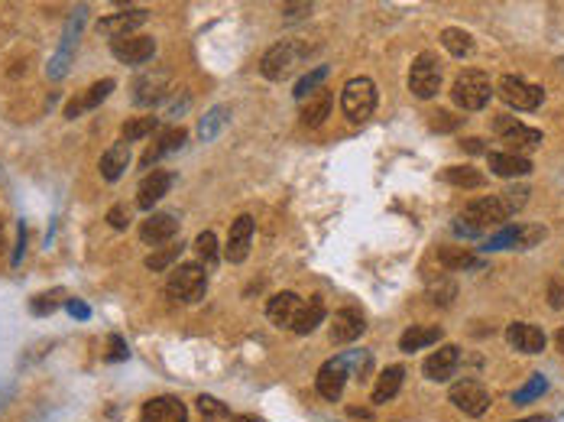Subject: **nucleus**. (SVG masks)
Segmentation results:
<instances>
[{
    "label": "nucleus",
    "mask_w": 564,
    "mask_h": 422,
    "mask_svg": "<svg viewBox=\"0 0 564 422\" xmlns=\"http://www.w3.org/2000/svg\"><path fill=\"white\" fill-rule=\"evenodd\" d=\"M509 218L512 215L506 211V205L500 202V195H493V198L486 195V198H477V202H470L467 208H464V215H460V221L454 224V231L474 238L480 231L500 228V224H506Z\"/></svg>",
    "instance_id": "1"
},
{
    "label": "nucleus",
    "mask_w": 564,
    "mask_h": 422,
    "mask_svg": "<svg viewBox=\"0 0 564 422\" xmlns=\"http://www.w3.org/2000/svg\"><path fill=\"white\" fill-rule=\"evenodd\" d=\"M305 55H308V49H305L302 43H296V39H286V43L269 46L266 53H263L260 72L266 75L269 81H282V79H289V75H292L299 65H302Z\"/></svg>",
    "instance_id": "2"
},
{
    "label": "nucleus",
    "mask_w": 564,
    "mask_h": 422,
    "mask_svg": "<svg viewBox=\"0 0 564 422\" xmlns=\"http://www.w3.org/2000/svg\"><path fill=\"white\" fill-rule=\"evenodd\" d=\"M451 95L464 111H480V107H486L490 97H493V81L480 69H464L458 79H454Z\"/></svg>",
    "instance_id": "3"
},
{
    "label": "nucleus",
    "mask_w": 564,
    "mask_h": 422,
    "mask_svg": "<svg viewBox=\"0 0 564 422\" xmlns=\"http://www.w3.org/2000/svg\"><path fill=\"white\" fill-rule=\"evenodd\" d=\"M165 290H169V296L179 302H198L201 296H205V290H208V273H205V266H198V264L175 266L169 283H165Z\"/></svg>",
    "instance_id": "4"
},
{
    "label": "nucleus",
    "mask_w": 564,
    "mask_h": 422,
    "mask_svg": "<svg viewBox=\"0 0 564 422\" xmlns=\"http://www.w3.org/2000/svg\"><path fill=\"white\" fill-rule=\"evenodd\" d=\"M341 107L354 123H364L376 107V85L370 79H350L341 91Z\"/></svg>",
    "instance_id": "5"
},
{
    "label": "nucleus",
    "mask_w": 564,
    "mask_h": 422,
    "mask_svg": "<svg viewBox=\"0 0 564 422\" xmlns=\"http://www.w3.org/2000/svg\"><path fill=\"white\" fill-rule=\"evenodd\" d=\"M408 89L412 95L428 101V97L438 95L442 89V62L434 59L432 53H422L416 62H412V72H408Z\"/></svg>",
    "instance_id": "6"
},
{
    "label": "nucleus",
    "mask_w": 564,
    "mask_h": 422,
    "mask_svg": "<svg viewBox=\"0 0 564 422\" xmlns=\"http://www.w3.org/2000/svg\"><path fill=\"white\" fill-rule=\"evenodd\" d=\"M500 97H503L506 105L516 107V111H535L542 101H545V91L532 85V81L519 79V75H503L500 85H496Z\"/></svg>",
    "instance_id": "7"
},
{
    "label": "nucleus",
    "mask_w": 564,
    "mask_h": 422,
    "mask_svg": "<svg viewBox=\"0 0 564 422\" xmlns=\"http://www.w3.org/2000/svg\"><path fill=\"white\" fill-rule=\"evenodd\" d=\"M493 127H496V133H500V140H503L516 156H522V153H535L538 147H542V133L526 127V123H519L516 117H496Z\"/></svg>",
    "instance_id": "8"
},
{
    "label": "nucleus",
    "mask_w": 564,
    "mask_h": 422,
    "mask_svg": "<svg viewBox=\"0 0 564 422\" xmlns=\"http://www.w3.org/2000/svg\"><path fill=\"white\" fill-rule=\"evenodd\" d=\"M111 53L117 55L123 65H143V62H149L153 53H156V39H153V36H143V33L121 36V39H114L111 43Z\"/></svg>",
    "instance_id": "9"
},
{
    "label": "nucleus",
    "mask_w": 564,
    "mask_h": 422,
    "mask_svg": "<svg viewBox=\"0 0 564 422\" xmlns=\"http://www.w3.org/2000/svg\"><path fill=\"white\" fill-rule=\"evenodd\" d=\"M451 403L458 406L460 413L484 416L486 406H490V393H486V387L477 384V380H460V384L451 387Z\"/></svg>",
    "instance_id": "10"
},
{
    "label": "nucleus",
    "mask_w": 564,
    "mask_h": 422,
    "mask_svg": "<svg viewBox=\"0 0 564 422\" xmlns=\"http://www.w3.org/2000/svg\"><path fill=\"white\" fill-rule=\"evenodd\" d=\"M179 234V215L175 211H153L147 221H143V228H139V238L143 244H165V241H173Z\"/></svg>",
    "instance_id": "11"
},
{
    "label": "nucleus",
    "mask_w": 564,
    "mask_h": 422,
    "mask_svg": "<svg viewBox=\"0 0 564 422\" xmlns=\"http://www.w3.org/2000/svg\"><path fill=\"white\" fill-rule=\"evenodd\" d=\"M165 91H169V72L165 69L147 72V75H139V79L133 81V101H137L139 107L159 105L165 97Z\"/></svg>",
    "instance_id": "12"
},
{
    "label": "nucleus",
    "mask_w": 564,
    "mask_h": 422,
    "mask_svg": "<svg viewBox=\"0 0 564 422\" xmlns=\"http://www.w3.org/2000/svg\"><path fill=\"white\" fill-rule=\"evenodd\" d=\"M302 308H305V302L299 300L296 292H279V296H273V300H269L266 316H269V322H273L276 328H296L299 316H302Z\"/></svg>",
    "instance_id": "13"
},
{
    "label": "nucleus",
    "mask_w": 564,
    "mask_h": 422,
    "mask_svg": "<svg viewBox=\"0 0 564 422\" xmlns=\"http://www.w3.org/2000/svg\"><path fill=\"white\" fill-rule=\"evenodd\" d=\"M366 322H364V312L360 308H341L334 312V322H331V342L334 344H350L357 342L360 334H364Z\"/></svg>",
    "instance_id": "14"
},
{
    "label": "nucleus",
    "mask_w": 564,
    "mask_h": 422,
    "mask_svg": "<svg viewBox=\"0 0 564 422\" xmlns=\"http://www.w3.org/2000/svg\"><path fill=\"white\" fill-rule=\"evenodd\" d=\"M250 244H253V218L250 215H240L231 224V234H227V247H224L227 260L231 264H243L247 254H250Z\"/></svg>",
    "instance_id": "15"
},
{
    "label": "nucleus",
    "mask_w": 564,
    "mask_h": 422,
    "mask_svg": "<svg viewBox=\"0 0 564 422\" xmlns=\"http://www.w3.org/2000/svg\"><path fill=\"white\" fill-rule=\"evenodd\" d=\"M545 238V228L538 224H526V228H503L500 234L490 238V244H484L486 250H506V247H535L538 241Z\"/></svg>",
    "instance_id": "16"
},
{
    "label": "nucleus",
    "mask_w": 564,
    "mask_h": 422,
    "mask_svg": "<svg viewBox=\"0 0 564 422\" xmlns=\"http://www.w3.org/2000/svg\"><path fill=\"white\" fill-rule=\"evenodd\" d=\"M81 23H85V7H79L75 13H72L69 27H65V39H62L59 53H55V59L49 62V75H53V79H62V75H65V69H69L72 46L79 43V30H81Z\"/></svg>",
    "instance_id": "17"
},
{
    "label": "nucleus",
    "mask_w": 564,
    "mask_h": 422,
    "mask_svg": "<svg viewBox=\"0 0 564 422\" xmlns=\"http://www.w3.org/2000/svg\"><path fill=\"white\" fill-rule=\"evenodd\" d=\"M189 413H185L182 400L175 396H156V400H147L143 403V422H185Z\"/></svg>",
    "instance_id": "18"
},
{
    "label": "nucleus",
    "mask_w": 564,
    "mask_h": 422,
    "mask_svg": "<svg viewBox=\"0 0 564 422\" xmlns=\"http://www.w3.org/2000/svg\"><path fill=\"white\" fill-rule=\"evenodd\" d=\"M344 384H348V367L341 364V358L322 364L318 377H315V387H318V393H322L324 400H338V396L344 393Z\"/></svg>",
    "instance_id": "19"
},
{
    "label": "nucleus",
    "mask_w": 564,
    "mask_h": 422,
    "mask_svg": "<svg viewBox=\"0 0 564 422\" xmlns=\"http://www.w3.org/2000/svg\"><path fill=\"white\" fill-rule=\"evenodd\" d=\"M458 364H460V351L454 348V344H444V348H438L434 354H428L425 358V377L428 380H451V374L458 370Z\"/></svg>",
    "instance_id": "20"
},
{
    "label": "nucleus",
    "mask_w": 564,
    "mask_h": 422,
    "mask_svg": "<svg viewBox=\"0 0 564 422\" xmlns=\"http://www.w3.org/2000/svg\"><path fill=\"white\" fill-rule=\"evenodd\" d=\"M173 189V173H165V169H153L143 182H139V192H137V205L139 208H153V205L163 198L165 192Z\"/></svg>",
    "instance_id": "21"
},
{
    "label": "nucleus",
    "mask_w": 564,
    "mask_h": 422,
    "mask_svg": "<svg viewBox=\"0 0 564 422\" xmlns=\"http://www.w3.org/2000/svg\"><path fill=\"white\" fill-rule=\"evenodd\" d=\"M506 342L522 354H538L545 348V332L535 325H526V322H516V325L506 328Z\"/></svg>",
    "instance_id": "22"
},
{
    "label": "nucleus",
    "mask_w": 564,
    "mask_h": 422,
    "mask_svg": "<svg viewBox=\"0 0 564 422\" xmlns=\"http://www.w3.org/2000/svg\"><path fill=\"white\" fill-rule=\"evenodd\" d=\"M182 147H185V131H182V127H169V131L159 133V140L153 143L147 153H143V169H153L159 159L165 156V153L182 150Z\"/></svg>",
    "instance_id": "23"
},
{
    "label": "nucleus",
    "mask_w": 564,
    "mask_h": 422,
    "mask_svg": "<svg viewBox=\"0 0 564 422\" xmlns=\"http://www.w3.org/2000/svg\"><path fill=\"white\" fill-rule=\"evenodd\" d=\"M139 23H147V10L137 7V10H123V13H114V17L101 20L97 30L107 33V36H114V39H121V36H130Z\"/></svg>",
    "instance_id": "24"
},
{
    "label": "nucleus",
    "mask_w": 564,
    "mask_h": 422,
    "mask_svg": "<svg viewBox=\"0 0 564 422\" xmlns=\"http://www.w3.org/2000/svg\"><path fill=\"white\" fill-rule=\"evenodd\" d=\"M127 166H130V143H114L111 150L101 156V176L107 179V182H117V179L127 173Z\"/></svg>",
    "instance_id": "25"
},
{
    "label": "nucleus",
    "mask_w": 564,
    "mask_h": 422,
    "mask_svg": "<svg viewBox=\"0 0 564 422\" xmlns=\"http://www.w3.org/2000/svg\"><path fill=\"white\" fill-rule=\"evenodd\" d=\"M490 173L503 179L529 176L532 163L526 156H516V153H490Z\"/></svg>",
    "instance_id": "26"
},
{
    "label": "nucleus",
    "mask_w": 564,
    "mask_h": 422,
    "mask_svg": "<svg viewBox=\"0 0 564 422\" xmlns=\"http://www.w3.org/2000/svg\"><path fill=\"white\" fill-rule=\"evenodd\" d=\"M442 342V328L438 325H412L402 332L400 338V348L402 351H418V348H428V344H438Z\"/></svg>",
    "instance_id": "27"
},
{
    "label": "nucleus",
    "mask_w": 564,
    "mask_h": 422,
    "mask_svg": "<svg viewBox=\"0 0 564 422\" xmlns=\"http://www.w3.org/2000/svg\"><path fill=\"white\" fill-rule=\"evenodd\" d=\"M402 380H406V370L396 364V367H386L380 374V380H376V387H374V403L383 406V403H390L392 396L402 390Z\"/></svg>",
    "instance_id": "28"
},
{
    "label": "nucleus",
    "mask_w": 564,
    "mask_h": 422,
    "mask_svg": "<svg viewBox=\"0 0 564 422\" xmlns=\"http://www.w3.org/2000/svg\"><path fill=\"white\" fill-rule=\"evenodd\" d=\"M111 91H114V79L95 81V85H91V91H88L85 97H79V101H72V105L65 107V117H79L81 111H91V107L101 105V101H105Z\"/></svg>",
    "instance_id": "29"
},
{
    "label": "nucleus",
    "mask_w": 564,
    "mask_h": 422,
    "mask_svg": "<svg viewBox=\"0 0 564 422\" xmlns=\"http://www.w3.org/2000/svg\"><path fill=\"white\" fill-rule=\"evenodd\" d=\"M227 121H231V107H224V105L211 107L208 114L198 121V137H201V140H215L217 133L224 131Z\"/></svg>",
    "instance_id": "30"
},
{
    "label": "nucleus",
    "mask_w": 564,
    "mask_h": 422,
    "mask_svg": "<svg viewBox=\"0 0 564 422\" xmlns=\"http://www.w3.org/2000/svg\"><path fill=\"white\" fill-rule=\"evenodd\" d=\"M438 264L444 266V270H470V266H477L480 260L470 250H464V247H442L438 250Z\"/></svg>",
    "instance_id": "31"
},
{
    "label": "nucleus",
    "mask_w": 564,
    "mask_h": 422,
    "mask_svg": "<svg viewBox=\"0 0 564 422\" xmlns=\"http://www.w3.org/2000/svg\"><path fill=\"white\" fill-rule=\"evenodd\" d=\"M331 114V95L328 91H318L315 97H308V105H305L302 111V121L308 123V127H322L324 121H328Z\"/></svg>",
    "instance_id": "32"
},
{
    "label": "nucleus",
    "mask_w": 564,
    "mask_h": 422,
    "mask_svg": "<svg viewBox=\"0 0 564 422\" xmlns=\"http://www.w3.org/2000/svg\"><path fill=\"white\" fill-rule=\"evenodd\" d=\"M442 43H444V49H448L451 55H458V59H464V55L474 53V39H470V33H464V30H458V27L444 30Z\"/></svg>",
    "instance_id": "33"
},
{
    "label": "nucleus",
    "mask_w": 564,
    "mask_h": 422,
    "mask_svg": "<svg viewBox=\"0 0 564 422\" xmlns=\"http://www.w3.org/2000/svg\"><path fill=\"white\" fill-rule=\"evenodd\" d=\"M442 179H444V182H451V185H464V189H480V185L486 182L484 173H477L474 166H451V169H444Z\"/></svg>",
    "instance_id": "34"
},
{
    "label": "nucleus",
    "mask_w": 564,
    "mask_h": 422,
    "mask_svg": "<svg viewBox=\"0 0 564 422\" xmlns=\"http://www.w3.org/2000/svg\"><path fill=\"white\" fill-rule=\"evenodd\" d=\"M153 131H156V117H153V114L137 117V121H127V123H123V143L143 140V137H149Z\"/></svg>",
    "instance_id": "35"
},
{
    "label": "nucleus",
    "mask_w": 564,
    "mask_h": 422,
    "mask_svg": "<svg viewBox=\"0 0 564 422\" xmlns=\"http://www.w3.org/2000/svg\"><path fill=\"white\" fill-rule=\"evenodd\" d=\"M322 318H324L322 302L312 300V306H305V308H302V316H299V322H296V328H292V332H296V334H308V332H315V328H318V322H322Z\"/></svg>",
    "instance_id": "36"
},
{
    "label": "nucleus",
    "mask_w": 564,
    "mask_h": 422,
    "mask_svg": "<svg viewBox=\"0 0 564 422\" xmlns=\"http://www.w3.org/2000/svg\"><path fill=\"white\" fill-rule=\"evenodd\" d=\"M179 254H182V244L163 247V250H156V254L147 257V270H165V266H173L175 260H179Z\"/></svg>",
    "instance_id": "37"
},
{
    "label": "nucleus",
    "mask_w": 564,
    "mask_h": 422,
    "mask_svg": "<svg viewBox=\"0 0 564 422\" xmlns=\"http://www.w3.org/2000/svg\"><path fill=\"white\" fill-rule=\"evenodd\" d=\"M500 202L506 205V211H509V215H516L522 205L529 202V189H526V185H509V189H503V192H500Z\"/></svg>",
    "instance_id": "38"
},
{
    "label": "nucleus",
    "mask_w": 564,
    "mask_h": 422,
    "mask_svg": "<svg viewBox=\"0 0 564 422\" xmlns=\"http://www.w3.org/2000/svg\"><path fill=\"white\" fill-rule=\"evenodd\" d=\"M545 390H548V380L542 377V374H535V377H532L526 387L512 393V403H532V400H535V396H542Z\"/></svg>",
    "instance_id": "39"
},
{
    "label": "nucleus",
    "mask_w": 564,
    "mask_h": 422,
    "mask_svg": "<svg viewBox=\"0 0 564 422\" xmlns=\"http://www.w3.org/2000/svg\"><path fill=\"white\" fill-rule=\"evenodd\" d=\"M328 79V65H318L315 72H308L302 81H299V89H296V97L302 101V97H312V91H318V85Z\"/></svg>",
    "instance_id": "40"
},
{
    "label": "nucleus",
    "mask_w": 564,
    "mask_h": 422,
    "mask_svg": "<svg viewBox=\"0 0 564 422\" xmlns=\"http://www.w3.org/2000/svg\"><path fill=\"white\" fill-rule=\"evenodd\" d=\"M198 413L205 416V419H224V416H227V406L221 403V400H215V396L201 393L198 396Z\"/></svg>",
    "instance_id": "41"
},
{
    "label": "nucleus",
    "mask_w": 564,
    "mask_h": 422,
    "mask_svg": "<svg viewBox=\"0 0 564 422\" xmlns=\"http://www.w3.org/2000/svg\"><path fill=\"white\" fill-rule=\"evenodd\" d=\"M195 250H198V257L205 260V264H215L217 260V241L211 231H201L198 241H195Z\"/></svg>",
    "instance_id": "42"
},
{
    "label": "nucleus",
    "mask_w": 564,
    "mask_h": 422,
    "mask_svg": "<svg viewBox=\"0 0 564 422\" xmlns=\"http://www.w3.org/2000/svg\"><path fill=\"white\" fill-rule=\"evenodd\" d=\"M62 296H65L62 290H53V292H43V296H36V300H33V312H36V316L55 312V308L62 306Z\"/></svg>",
    "instance_id": "43"
},
{
    "label": "nucleus",
    "mask_w": 564,
    "mask_h": 422,
    "mask_svg": "<svg viewBox=\"0 0 564 422\" xmlns=\"http://www.w3.org/2000/svg\"><path fill=\"white\" fill-rule=\"evenodd\" d=\"M107 224H111V228H127V224H130V208H127V205H114V208L107 211Z\"/></svg>",
    "instance_id": "44"
},
{
    "label": "nucleus",
    "mask_w": 564,
    "mask_h": 422,
    "mask_svg": "<svg viewBox=\"0 0 564 422\" xmlns=\"http://www.w3.org/2000/svg\"><path fill=\"white\" fill-rule=\"evenodd\" d=\"M458 123H460V117H451L448 111H438V114L432 117V127H434V131H454Z\"/></svg>",
    "instance_id": "45"
},
{
    "label": "nucleus",
    "mask_w": 564,
    "mask_h": 422,
    "mask_svg": "<svg viewBox=\"0 0 564 422\" xmlns=\"http://www.w3.org/2000/svg\"><path fill=\"white\" fill-rule=\"evenodd\" d=\"M127 358V344H123L121 334H111V351H107V361H123Z\"/></svg>",
    "instance_id": "46"
},
{
    "label": "nucleus",
    "mask_w": 564,
    "mask_h": 422,
    "mask_svg": "<svg viewBox=\"0 0 564 422\" xmlns=\"http://www.w3.org/2000/svg\"><path fill=\"white\" fill-rule=\"evenodd\" d=\"M65 308H69L75 318H88V316H91V308H88L81 300H69V302H65Z\"/></svg>",
    "instance_id": "47"
},
{
    "label": "nucleus",
    "mask_w": 564,
    "mask_h": 422,
    "mask_svg": "<svg viewBox=\"0 0 564 422\" xmlns=\"http://www.w3.org/2000/svg\"><path fill=\"white\" fill-rule=\"evenodd\" d=\"M551 306H555V308L564 306V286L558 280H551Z\"/></svg>",
    "instance_id": "48"
},
{
    "label": "nucleus",
    "mask_w": 564,
    "mask_h": 422,
    "mask_svg": "<svg viewBox=\"0 0 564 422\" xmlns=\"http://www.w3.org/2000/svg\"><path fill=\"white\" fill-rule=\"evenodd\" d=\"M464 147H467L470 153H480V150H484V143H477V137H470V140L464 143Z\"/></svg>",
    "instance_id": "49"
},
{
    "label": "nucleus",
    "mask_w": 564,
    "mask_h": 422,
    "mask_svg": "<svg viewBox=\"0 0 564 422\" xmlns=\"http://www.w3.org/2000/svg\"><path fill=\"white\" fill-rule=\"evenodd\" d=\"M519 422H548V416H532V419H519Z\"/></svg>",
    "instance_id": "50"
},
{
    "label": "nucleus",
    "mask_w": 564,
    "mask_h": 422,
    "mask_svg": "<svg viewBox=\"0 0 564 422\" xmlns=\"http://www.w3.org/2000/svg\"><path fill=\"white\" fill-rule=\"evenodd\" d=\"M555 338H558V348H561V351H564V328H561V332L555 334Z\"/></svg>",
    "instance_id": "51"
},
{
    "label": "nucleus",
    "mask_w": 564,
    "mask_h": 422,
    "mask_svg": "<svg viewBox=\"0 0 564 422\" xmlns=\"http://www.w3.org/2000/svg\"><path fill=\"white\" fill-rule=\"evenodd\" d=\"M237 422H263V419H253V416H243V419H237Z\"/></svg>",
    "instance_id": "52"
}]
</instances>
